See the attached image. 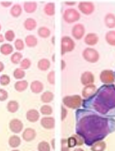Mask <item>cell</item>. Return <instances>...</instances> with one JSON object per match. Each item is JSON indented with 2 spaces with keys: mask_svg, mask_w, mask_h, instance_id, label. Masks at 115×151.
I'll return each mask as SVG.
<instances>
[{
  "mask_svg": "<svg viewBox=\"0 0 115 151\" xmlns=\"http://www.w3.org/2000/svg\"><path fill=\"white\" fill-rule=\"evenodd\" d=\"M51 66V63H50V60H47V59H41L39 60L38 63V68L44 72V70H47Z\"/></svg>",
  "mask_w": 115,
  "mask_h": 151,
  "instance_id": "4316f807",
  "label": "cell"
},
{
  "mask_svg": "<svg viewBox=\"0 0 115 151\" xmlns=\"http://www.w3.org/2000/svg\"><path fill=\"white\" fill-rule=\"evenodd\" d=\"M76 132L84 139V144L91 147L95 142L103 140L115 132V119L78 108L76 111Z\"/></svg>",
  "mask_w": 115,
  "mask_h": 151,
  "instance_id": "6da1fadb",
  "label": "cell"
},
{
  "mask_svg": "<svg viewBox=\"0 0 115 151\" xmlns=\"http://www.w3.org/2000/svg\"><path fill=\"white\" fill-rule=\"evenodd\" d=\"M14 38H15V33L12 30H7V31H6V33H5V39L7 41H12V40H14Z\"/></svg>",
  "mask_w": 115,
  "mask_h": 151,
  "instance_id": "60d3db41",
  "label": "cell"
},
{
  "mask_svg": "<svg viewBox=\"0 0 115 151\" xmlns=\"http://www.w3.org/2000/svg\"><path fill=\"white\" fill-rule=\"evenodd\" d=\"M31 90L34 93H40L43 91V84L40 81H33L31 83Z\"/></svg>",
  "mask_w": 115,
  "mask_h": 151,
  "instance_id": "d6986e66",
  "label": "cell"
},
{
  "mask_svg": "<svg viewBox=\"0 0 115 151\" xmlns=\"http://www.w3.org/2000/svg\"><path fill=\"white\" fill-rule=\"evenodd\" d=\"M38 35L41 38H48L51 35V31L46 27H41L38 29Z\"/></svg>",
  "mask_w": 115,
  "mask_h": 151,
  "instance_id": "d6a6232c",
  "label": "cell"
},
{
  "mask_svg": "<svg viewBox=\"0 0 115 151\" xmlns=\"http://www.w3.org/2000/svg\"><path fill=\"white\" fill-rule=\"evenodd\" d=\"M0 51H1V53L4 55H9L13 51V47L10 44H3V45L0 47Z\"/></svg>",
  "mask_w": 115,
  "mask_h": 151,
  "instance_id": "4dcf8cb0",
  "label": "cell"
},
{
  "mask_svg": "<svg viewBox=\"0 0 115 151\" xmlns=\"http://www.w3.org/2000/svg\"><path fill=\"white\" fill-rule=\"evenodd\" d=\"M23 7L27 13H33L37 9V4L35 2H25Z\"/></svg>",
  "mask_w": 115,
  "mask_h": 151,
  "instance_id": "7402d4cb",
  "label": "cell"
},
{
  "mask_svg": "<svg viewBox=\"0 0 115 151\" xmlns=\"http://www.w3.org/2000/svg\"><path fill=\"white\" fill-rule=\"evenodd\" d=\"M15 48L17 50H22L24 49V42L22 40H16L15 41Z\"/></svg>",
  "mask_w": 115,
  "mask_h": 151,
  "instance_id": "b9f144b4",
  "label": "cell"
},
{
  "mask_svg": "<svg viewBox=\"0 0 115 151\" xmlns=\"http://www.w3.org/2000/svg\"><path fill=\"white\" fill-rule=\"evenodd\" d=\"M99 41V37L98 35L95 33H88L85 37V43L90 46H94L96 45Z\"/></svg>",
  "mask_w": 115,
  "mask_h": 151,
  "instance_id": "2e32d148",
  "label": "cell"
},
{
  "mask_svg": "<svg viewBox=\"0 0 115 151\" xmlns=\"http://www.w3.org/2000/svg\"><path fill=\"white\" fill-rule=\"evenodd\" d=\"M35 137H36V131L33 128H26L22 133V138L26 142L32 141Z\"/></svg>",
  "mask_w": 115,
  "mask_h": 151,
  "instance_id": "5bb4252c",
  "label": "cell"
},
{
  "mask_svg": "<svg viewBox=\"0 0 115 151\" xmlns=\"http://www.w3.org/2000/svg\"><path fill=\"white\" fill-rule=\"evenodd\" d=\"M5 40V37L3 36L2 34H0V42H3Z\"/></svg>",
  "mask_w": 115,
  "mask_h": 151,
  "instance_id": "c3c4849f",
  "label": "cell"
},
{
  "mask_svg": "<svg viewBox=\"0 0 115 151\" xmlns=\"http://www.w3.org/2000/svg\"><path fill=\"white\" fill-rule=\"evenodd\" d=\"M47 81L50 84H52V85L55 83V73L54 70H52V72L47 75Z\"/></svg>",
  "mask_w": 115,
  "mask_h": 151,
  "instance_id": "ab89813d",
  "label": "cell"
},
{
  "mask_svg": "<svg viewBox=\"0 0 115 151\" xmlns=\"http://www.w3.org/2000/svg\"><path fill=\"white\" fill-rule=\"evenodd\" d=\"M41 113L43 114V115H50L52 114V106L48 105V104H45V105H42L41 107Z\"/></svg>",
  "mask_w": 115,
  "mask_h": 151,
  "instance_id": "8d00e7d4",
  "label": "cell"
},
{
  "mask_svg": "<svg viewBox=\"0 0 115 151\" xmlns=\"http://www.w3.org/2000/svg\"><path fill=\"white\" fill-rule=\"evenodd\" d=\"M75 49V42L70 37H63L61 40V50L62 55H65L66 52L72 51Z\"/></svg>",
  "mask_w": 115,
  "mask_h": 151,
  "instance_id": "5b68a950",
  "label": "cell"
},
{
  "mask_svg": "<svg viewBox=\"0 0 115 151\" xmlns=\"http://www.w3.org/2000/svg\"><path fill=\"white\" fill-rule=\"evenodd\" d=\"M63 19L67 23L76 22L80 19V14L78 13L77 10L74 9V8H69V9H66L64 12Z\"/></svg>",
  "mask_w": 115,
  "mask_h": 151,
  "instance_id": "8992f818",
  "label": "cell"
},
{
  "mask_svg": "<svg viewBox=\"0 0 115 151\" xmlns=\"http://www.w3.org/2000/svg\"><path fill=\"white\" fill-rule=\"evenodd\" d=\"M9 129L15 134H20L23 129V123L20 119H12L9 122Z\"/></svg>",
  "mask_w": 115,
  "mask_h": 151,
  "instance_id": "9c48e42d",
  "label": "cell"
},
{
  "mask_svg": "<svg viewBox=\"0 0 115 151\" xmlns=\"http://www.w3.org/2000/svg\"><path fill=\"white\" fill-rule=\"evenodd\" d=\"M31 63L29 59H24L20 61V68L23 69V70H27L31 67Z\"/></svg>",
  "mask_w": 115,
  "mask_h": 151,
  "instance_id": "f35d334b",
  "label": "cell"
},
{
  "mask_svg": "<svg viewBox=\"0 0 115 151\" xmlns=\"http://www.w3.org/2000/svg\"><path fill=\"white\" fill-rule=\"evenodd\" d=\"M44 13L48 16H54L55 13V3H48L44 6Z\"/></svg>",
  "mask_w": 115,
  "mask_h": 151,
  "instance_id": "484cf974",
  "label": "cell"
},
{
  "mask_svg": "<svg viewBox=\"0 0 115 151\" xmlns=\"http://www.w3.org/2000/svg\"><path fill=\"white\" fill-rule=\"evenodd\" d=\"M0 30H1V25H0Z\"/></svg>",
  "mask_w": 115,
  "mask_h": 151,
  "instance_id": "681fc988",
  "label": "cell"
},
{
  "mask_svg": "<svg viewBox=\"0 0 115 151\" xmlns=\"http://www.w3.org/2000/svg\"><path fill=\"white\" fill-rule=\"evenodd\" d=\"M19 107H20V105L17 101H9L7 105V111L10 112V113H16L17 110H19Z\"/></svg>",
  "mask_w": 115,
  "mask_h": 151,
  "instance_id": "f1b7e54d",
  "label": "cell"
},
{
  "mask_svg": "<svg viewBox=\"0 0 115 151\" xmlns=\"http://www.w3.org/2000/svg\"><path fill=\"white\" fill-rule=\"evenodd\" d=\"M28 85H29V83H28V82L27 81H19V82H17L16 83H15V90L16 91H17V92H23V91H25L26 89L28 88Z\"/></svg>",
  "mask_w": 115,
  "mask_h": 151,
  "instance_id": "cb8c5ba5",
  "label": "cell"
},
{
  "mask_svg": "<svg viewBox=\"0 0 115 151\" xmlns=\"http://www.w3.org/2000/svg\"><path fill=\"white\" fill-rule=\"evenodd\" d=\"M13 76L17 79V80H21L24 78L25 76V72H24V70L21 69V68H17L14 70V73H13Z\"/></svg>",
  "mask_w": 115,
  "mask_h": 151,
  "instance_id": "e575fe53",
  "label": "cell"
},
{
  "mask_svg": "<svg viewBox=\"0 0 115 151\" xmlns=\"http://www.w3.org/2000/svg\"><path fill=\"white\" fill-rule=\"evenodd\" d=\"M81 83L83 85H88V84H92L95 81V78L93 73L90 72H85L81 75Z\"/></svg>",
  "mask_w": 115,
  "mask_h": 151,
  "instance_id": "4fadbf2b",
  "label": "cell"
},
{
  "mask_svg": "<svg viewBox=\"0 0 115 151\" xmlns=\"http://www.w3.org/2000/svg\"><path fill=\"white\" fill-rule=\"evenodd\" d=\"M67 144H68L69 148L74 147L76 146H81V145L84 144V139L79 135L76 134V135H75L73 137H70L67 139Z\"/></svg>",
  "mask_w": 115,
  "mask_h": 151,
  "instance_id": "8fae6325",
  "label": "cell"
},
{
  "mask_svg": "<svg viewBox=\"0 0 115 151\" xmlns=\"http://www.w3.org/2000/svg\"><path fill=\"white\" fill-rule=\"evenodd\" d=\"M105 149H106V143L103 140L97 141L94 144L91 145V150L92 151H103Z\"/></svg>",
  "mask_w": 115,
  "mask_h": 151,
  "instance_id": "ffe728a7",
  "label": "cell"
},
{
  "mask_svg": "<svg viewBox=\"0 0 115 151\" xmlns=\"http://www.w3.org/2000/svg\"><path fill=\"white\" fill-rule=\"evenodd\" d=\"M38 150L39 151H50L51 150V146L48 142L46 141H41L38 145Z\"/></svg>",
  "mask_w": 115,
  "mask_h": 151,
  "instance_id": "d590c367",
  "label": "cell"
},
{
  "mask_svg": "<svg viewBox=\"0 0 115 151\" xmlns=\"http://www.w3.org/2000/svg\"><path fill=\"white\" fill-rule=\"evenodd\" d=\"M41 125L45 129H52L55 126V120L54 117H42L41 119Z\"/></svg>",
  "mask_w": 115,
  "mask_h": 151,
  "instance_id": "7c38bea8",
  "label": "cell"
},
{
  "mask_svg": "<svg viewBox=\"0 0 115 151\" xmlns=\"http://www.w3.org/2000/svg\"><path fill=\"white\" fill-rule=\"evenodd\" d=\"M54 97H55V95L52 92L46 91L41 95V100L42 103L48 104V103H51L52 100H54Z\"/></svg>",
  "mask_w": 115,
  "mask_h": 151,
  "instance_id": "44dd1931",
  "label": "cell"
},
{
  "mask_svg": "<svg viewBox=\"0 0 115 151\" xmlns=\"http://www.w3.org/2000/svg\"><path fill=\"white\" fill-rule=\"evenodd\" d=\"M61 144H62V150H63V151L69 149V147H68V144H67V140L62 139L61 140Z\"/></svg>",
  "mask_w": 115,
  "mask_h": 151,
  "instance_id": "ee69618b",
  "label": "cell"
},
{
  "mask_svg": "<svg viewBox=\"0 0 115 151\" xmlns=\"http://www.w3.org/2000/svg\"><path fill=\"white\" fill-rule=\"evenodd\" d=\"M82 55H83V58L87 61H88V63H97V61H98L99 59H100L99 52L97 51L95 49H92V48H87V49H85Z\"/></svg>",
  "mask_w": 115,
  "mask_h": 151,
  "instance_id": "277c9868",
  "label": "cell"
},
{
  "mask_svg": "<svg viewBox=\"0 0 115 151\" xmlns=\"http://www.w3.org/2000/svg\"><path fill=\"white\" fill-rule=\"evenodd\" d=\"M26 117L29 122L35 123L40 119V113L35 109H31L26 114Z\"/></svg>",
  "mask_w": 115,
  "mask_h": 151,
  "instance_id": "9a60e30c",
  "label": "cell"
},
{
  "mask_svg": "<svg viewBox=\"0 0 115 151\" xmlns=\"http://www.w3.org/2000/svg\"><path fill=\"white\" fill-rule=\"evenodd\" d=\"M21 143V140H20V137H17V136H12L9 137V140H8V144L9 146L12 147V148H15V147H20Z\"/></svg>",
  "mask_w": 115,
  "mask_h": 151,
  "instance_id": "d4e9b609",
  "label": "cell"
},
{
  "mask_svg": "<svg viewBox=\"0 0 115 151\" xmlns=\"http://www.w3.org/2000/svg\"><path fill=\"white\" fill-rule=\"evenodd\" d=\"M21 12H22V7L20 5H14L12 7H11V10H10V13L11 15L14 17H17L21 15Z\"/></svg>",
  "mask_w": 115,
  "mask_h": 151,
  "instance_id": "1f68e13d",
  "label": "cell"
},
{
  "mask_svg": "<svg viewBox=\"0 0 115 151\" xmlns=\"http://www.w3.org/2000/svg\"><path fill=\"white\" fill-rule=\"evenodd\" d=\"M21 59H22V54L20 52H15L14 54H12L10 60H11V63H14V64H17L20 63L21 61Z\"/></svg>",
  "mask_w": 115,
  "mask_h": 151,
  "instance_id": "836d02e7",
  "label": "cell"
},
{
  "mask_svg": "<svg viewBox=\"0 0 115 151\" xmlns=\"http://www.w3.org/2000/svg\"><path fill=\"white\" fill-rule=\"evenodd\" d=\"M10 83V78L8 75L7 74H3L0 76V84L3 85V86H6V85H8Z\"/></svg>",
  "mask_w": 115,
  "mask_h": 151,
  "instance_id": "74e56055",
  "label": "cell"
},
{
  "mask_svg": "<svg viewBox=\"0 0 115 151\" xmlns=\"http://www.w3.org/2000/svg\"><path fill=\"white\" fill-rule=\"evenodd\" d=\"M25 42L27 44V46L30 47V48H32V47H35L37 45V39L35 38L33 35H30V36H27L25 39Z\"/></svg>",
  "mask_w": 115,
  "mask_h": 151,
  "instance_id": "f546056e",
  "label": "cell"
},
{
  "mask_svg": "<svg viewBox=\"0 0 115 151\" xmlns=\"http://www.w3.org/2000/svg\"><path fill=\"white\" fill-rule=\"evenodd\" d=\"M85 28L82 24H76L72 29V35L76 40H80L84 37Z\"/></svg>",
  "mask_w": 115,
  "mask_h": 151,
  "instance_id": "30bf717a",
  "label": "cell"
},
{
  "mask_svg": "<svg viewBox=\"0 0 115 151\" xmlns=\"http://www.w3.org/2000/svg\"><path fill=\"white\" fill-rule=\"evenodd\" d=\"M37 26V22L33 19H27L24 22V28L27 30H33Z\"/></svg>",
  "mask_w": 115,
  "mask_h": 151,
  "instance_id": "603a6c76",
  "label": "cell"
},
{
  "mask_svg": "<svg viewBox=\"0 0 115 151\" xmlns=\"http://www.w3.org/2000/svg\"><path fill=\"white\" fill-rule=\"evenodd\" d=\"M105 39L107 43L110 44L111 46H115V31L114 30L108 31L105 36Z\"/></svg>",
  "mask_w": 115,
  "mask_h": 151,
  "instance_id": "83f0119b",
  "label": "cell"
},
{
  "mask_svg": "<svg viewBox=\"0 0 115 151\" xmlns=\"http://www.w3.org/2000/svg\"><path fill=\"white\" fill-rule=\"evenodd\" d=\"M100 81L104 84H111L115 82V73L111 70H104L100 75Z\"/></svg>",
  "mask_w": 115,
  "mask_h": 151,
  "instance_id": "52a82bcc",
  "label": "cell"
},
{
  "mask_svg": "<svg viewBox=\"0 0 115 151\" xmlns=\"http://www.w3.org/2000/svg\"><path fill=\"white\" fill-rule=\"evenodd\" d=\"M8 97V94H7V92L3 90V89H0V101L1 102H4L7 99Z\"/></svg>",
  "mask_w": 115,
  "mask_h": 151,
  "instance_id": "7bdbcfd3",
  "label": "cell"
},
{
  "mask_svg": "<svg viewBox=\"0 0 115 151\" xmlns=\"http://www.w3.org/2000/svg\"></svg>",
  "mask_w": 115,
  "mask_h": 151,
  "instance_id": "f907efd6",
  "label": "cell"
},
{
  "mask_svg": "<svg viewBox=\"0 0 115 151\" xmlns=\"http://www.w3.org/2000/svg\"><path fill=\"white\" fill-rule=\"evenodd\" d=\"M83 108L106 117H115V85L104 84L82 101Z\"/></svg>",
  "mask_w": 115,
  "mask_h": 151,
  "instance_id": "7a4b0ae2",
  "label": "cell"
},
{
  "mask_svg": "<svg viewBox=\"0 0 115 151\" xmlns=\"http://www.w3.org/2000/svg\"><path fill=\"white\" fill-rule=\"evenodd\" d=\"M0 4H1V6L4 7H8L11 6V2H6V1H2Z\"/></svg>",
  "mask_w": 115,
  "mask_h": 151,
  "instance_id": "bcb514c9",
  "label": "cell"
},
{
  "mask_svg": "<svg viewBox=\"0 0 115 151\" xmlns=\"http://www.w3.org/2000/svg\"><path fill=\"white\" fill-rule=\"evenodd\" d=\"M96 91H97L96 86L93 83L88 84V85H85L83 91H82V96L84 97V98H87V97L91 96Z\"/></svg>",
  "mask_w": 115,
  "mask_h": 151,
  "instance_id": "e0dca14e",
  "label": "cell"
},
{
  "mask_svg": "<svg viewBox=\"0 0 115 151\" xmlns=\"http://www.w3.org/2000/svg\"><path fill=\"white\" fill-rule=\"evenodd\" d=\"M82 98L80 95H69L63 98V104L70 109H78L82 104Z\"/></svg>",
  "mask_w": 115,
  "mask_h": 151,
  "instance_id": "3957f363",
  "label": "cell"
},
{
  "mask_svg": "<svg viewBox=\"0 0 115 151\" xmlns=\"http://www.w3.org/2000/svg\"><path fill=\"white\" fill-rule=\"evenodd\" d=\"M78 8L85 15H91L95 10V6L91 2H80Z\"/></svg>",
  "mask_w": 115,
  "mask_h": 151,
  "instance_id": "ba28073f",
  "label": "cell"
},
{
  "mask_svg": "<svg viewBox=\"0 0 115 151\" xmlns=\"http://www.w3.org/2000/svg\"><path fill=\"white\" fill-rule=\"evenodd\" d=\"M62 121H64L65 119H66V115H67V110L65 108V106L63 105V106H62Z\"/></svg>",
  "mask_w": 115,
  "mask_h": 151,
  "instance_id": "f6af8a7d",
  "label": "cell"
},
{
  "mask_svg": "<svg viewBox=\"0 0 115 151\" xmlns=\"http://www.w3.org/2000/svg\"><path fill=\"white\" fill-rule=\"evenodd\" d=\"M105 25L108 27L109 29H114L115 28V15L109 13L105 16L104 19Z\"/></svg>",
  "mask_w": 115,
  "mask_h": 151,
  "instance_id": "ac0fdd59",
  "label": "cell"
},
{
  "mask_svg": "<svg viewBox=\"0 0 115 151\" xmlns=\"http://www.w3.org/2000/svg\"><path fill=\"white\" fill-rule=\"evenodd\" d=\"M4 68H5V66H4L3 63H1V61H0V73L3 72V70H4Z\"/></svg>",
  "mask_w": 115,
  "mask_h": 151,
  "instance_id": "7dc6e473",
  "label": "cell"
}]
</instances>
